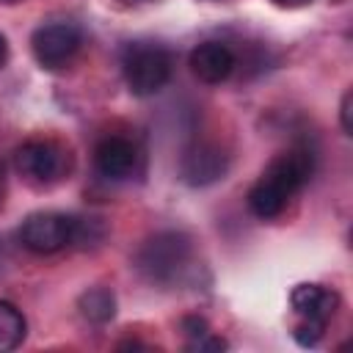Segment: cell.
<instances>
[{
  "instance_id": "ba28073f",
  "label": "cell",
  "mask_w": 353,
  "mask_h": 353,
  "mask_svg": "<svg viewBox=\"0 0 353 353\" xmlns=\"http://www.w3.org/2000/svg\"><path fill=\"white\" fill-rule=\"evenodd\" d=\"M229 171V154L221 143L215 141H199L190 149H185L182 163H179V174L188 185L193 188H204L212 185L218 179H223Z\"/></svg>"
},
{
  "instance_id": "277c9868",
  "label": "cell",
  "mask_w": 353,
  "mask_h": 353,
  "mask_svg": "<svg viewBox=\"0 0 353 353\" xmlns=\"http://www.w3.org/2000/svg\"><path fill=\"white\" fill-rule=\"evenodd\" d=\"M290 303L292 312L301 317V323L292 331L295 342L301 347H314L323 339L325 325L339 306V295L323 284H298L290 295Z\"/></svg>"
},
{
  "instance_id": "8992f818",
  "label": "cell",
  "mask_w": 353,
  "mask_h": 353,
  "mask_svg": "<svg viewBox=\"0 0 353 353\" xmlns=\"http://www.w3.org/2000/svg\"><path fill=\"white\" fill-rule=\"evenodd\" d=\"M74 240V215L33 212L19 226V243L33 254H55Z\"/></svg>"
},
{
  "instance_id": "5bb4252c",
  "label": "cell",
  "mask_w": 353,
  "mask_h": 353,
  "mask_svg": "<svg viewBox=\"0 0 353 353\" xmlns=\"http://www.w3.org/2000/svg\"><path fill=\"white\" fill-rule=\"evenodd\" d=\"M350 102H353V94H350V91H345L342 105H339V119H342V130H345V135H350V132H353V121H350Z\"/></svg>"
},
{
  "instance_id": "7c38bea8",
  "label": "cell",
  "mask_w": 353,
  "mask_h": 353,
  "mask_svg": "<svg viewBox=\"0 0 353 353\" xmlns=\"http://www.w3.org/2000/svg\"><path fill=\"white\" fill-rule=\"evenodd\" d=\"M25 334H28V320H25V314H22L14 303L0 301V353L19 347L22 339H25Z\"/></svg>"
},
{
  "instance_id": "7a4b0ae2",
  "label": "cell",
  "mask_w": 353,
  "mask_h": 353,
  "mask_svg": "<svg viewBox=\"0 0 353 353\" xmlns=\"http://www.w3.org/2000/svg\"><path fill=\"white\" fill-rule=\"evenodd\" d=\"M193 262V240L185 232H157L138 251V270L160 287H174L185 279Z\"/></svg>"
},
{
  "instance_id": "3957f363",
  "label": "cell",
  "mask_w": 353,
  "mask_h": 353,
  "mask_svg": "<svg viewBox=\"0 0 353 353\" xmlns=\"http://www.w3.org/2000/svg\"><path fill=\"white\" fill-rule=\"evenodd\" d=\"M171 52L154 41H132L121 52L124 83L135 97H152L171 80Z\"/></svg>"
},
{
  "instance_id": "e0dca14e",
  "label": "cell",
  "mask_w": 353,
  "mask_h": 353,
  "mask_svg": "<svg viewBox=\"0 0 353 353\" xmlns=\"http://www.w3.org/2000/svg\"><path fill=\"white\" fill-rule=\"evenodd\" d=\"M3 199H6V165L0 160V207H3Z\"/></svg>"
},
{
  "instance_id": "30bf717a",
  "label": "cell",
  "mask_w": 353,
  "mask_h": 353,
  "mask_svg": "<svg viewBox=\"0 0 353 353\" xmlns=\"http://www.w3.org/2000/svg\"><path fill=\"white\" fill-rule=\"evenodd\" d=\"M237 66V58L223 41H201L190 52V69L201 83H223Z\"/></svg>"
},
{
  "instance_id": "52a82bcc",
  "label": "cell",
  "mask_w": 353,
  "mask_h": 353,
  "mask_svg": "<svg viewBox=\"0 0 353 353\" xmlns=\"http://www.w3.org/2000/svg\"><path fill=\"white\" fill-rule=\"evenodd\" d=\"M80 44H83V33L74 22H47L41 28H36L30 36L33 58L44 69L66 66L74 58V52L80 50Z\"/></svg>"
},
{
  "instance_id": "ac0fdd59",
  "label": "cell",
  "mask_w": 353,
  "mask_h": 353,
  "mask_svg": "<svg viewBox=\"0 0 353 353\" xmlns=\"http://www.w3.org/2000/svg\"><path fill=\"white\" fill-rule=\"evenodd\" d=\"M6 3H14V0H6Z\"/></svg>"
},
{
  "instance_id": "9c48e42d",
  "label": "cell",
  "mask_w": 353,
  "mask_h": 353,
  "mask_svg": "<svg viewBox=\"0 0 353 353\" xmlns=\"http://www.w3.org/2000/svg\"><path fill=\"white\" fill-rule=\"evenodd\" d=\"M94 165L105 179L121 182V179L132 176V171L138 165V149L132 141H127L121 135H108L94 149Z\"/></svg>"
},
{
  "instance_id": "8fae6325",
  "label": "cell",
  "mask_w": 353,
  "mask_h": 353,
  "mask_svg": "<svg viewBox=\"0 0 353 353\" xmlns=\"http://www.w3.org/2000/svg\"><path fill=\"white\" fill-rule=\"evenodd\" d=\"M77 309L85 320L91 323H108L113 314H116V295L108 290V287H94V290H85L80 298H77Z\"/></svg>"
},
{
  "instance_id": "4fadbf2b",
  "label": "cell",
  "mask_w": 353,
  "mask_h": 353,
  "mask_svg": "<svg viewBox=\"0 0 353 353\" xmlns=\"http://www.w3.org/2000/svg\"><path fill=\"white\" fill-rule=\"evenodd\" d=\"M182 331L190 336L188 347H193V350H223L226 347V342L210 331V325H207L204 317H196V314L185 317L182 320Z\"/></svg>"
},
{
  "instance_id": "9a60e30c",
  "label": "cell",
  "mask_w": 353,
  "mask_h": 353,
  "mask_svg": "<svg viewBox=\"0 0 353 353\" xmlns=\"http://www.w3.org/2000/svg\"><path fill=\"white\" fill-rule=\"evenodd\" d=\"M273 3L281 6V8H303V6H309L314 0H273Z\"/></svg>"
},
{
  "instance_id": "2e32d148",
  "label": "cell",
  "mask_w": 353,
  "mask_h": 353,
  "mask_svg": "<svg viewBox=\"0 0 353 353\" xmlns=\"http://www.w3.org/2000/svg\"><path fill=\"white\" fill-rule=\"evenodd\" d=\"M6 61H8V44H6V36L0 33V69L6 66Z\"/></svg>"
},
{
  "instance_id": "6da1fadb",
  "label": "cell",
  "mask_w": 353,
  "mask_h": 353,
  "mask_svg": "<svg viewBox=\"0 0 353 353\" xmlns=\"http://www.w3.org/2000/svg\"><path fill=\"white\" fill-rule=\"evenodd\" d=\"M312 174H314V152L309 146L295 143L279 152L259 174V179L251 185L248 210L262 221L281 215L290 199L312 179Z\"/></svg>"
},
{
  "instance_id": "5b68a950",
  "label": "cell",
  "mask_w": 353,
  "mask_h": 353,
  "mask_svg": "<svg viewBox=\"0 0 353 353\" xmlns=\"http://www.w3.org/2000/svg\"><path fill=\"white\" fill-rule=\"evenodd\" d=\"M17 168L19 174L33 182V185H55L61 182L69 168H72V154L63 143L52 141V138H33V141H25L17 154Z\"/></svg>"
}]
</instances>
